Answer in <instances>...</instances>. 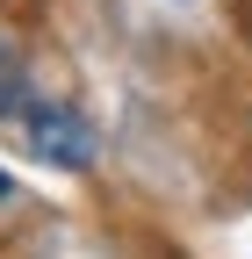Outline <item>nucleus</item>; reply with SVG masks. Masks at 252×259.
I'll list each match as a JSON object with an SVG mask.
<instances>
[{
  "label": "nucleus",
  "instance_id": "obj_1",
  "mask_svg": "<svg viewBox=\"0 0 252 259\" xmlns=\"http://www.w3.org/2000/svg\"><path fill=\"white\" fill-rule=\"evenodd\" d=\"M22 144H29V158H44L58 173H87L94 158H101V130H94L72 101H29Z\"/></svg>",
  "mask_w": 252,
  "mask_h": 259
},
{
  "label": "nucleus",
  "instance_id": "obj_2",
  "mask_svg": "<svg viewBox=\"0 0 252 259\" xmlns=\"http://www.w3.org/2000/svg\"><path fill=\"white\" fill-rule=\"evenodd\" d=\"M29 101H36V87H29V58L15 44H0V122H22Z\"/></svg>",
  "mask_w": 252,
  "mask_h": 259
},
{
  "label": "nucleus",
  "instance_id": "obj_3",
  "mask_svg": "<svg viewBox=\"0 0 252 259\" xmlns=\"http://www.w3.org/2000/svg\"><path fill=\"white\" fill-rule=\"evenodd\" d=\"M231 8H238V36L252 44V0H231Z\"/></svg>",
  "mask_w": 252,
  "mask_h": 259
},
{
  "label": "nucleus",
  "instance_id": "obj_4",
  "mask_svg": "<svg viewBox=\"0 0 252 259\" xmlns=\"http://www.w3.org/2000/svg\"><path fill=\"white\" fill-rule=\"evenodd\" d=\"M8 194H15V173H0V202H8Z\"/></svg>",
  "mask_w": 252,
  "mask_h": 259
},
{
  "label": "nucleus",
  "instance_id": "obj_5",
  "mask_svg": "<svg viewBox=\"0 0 252 259\" xmlns=\"http://www.w3.org/2000/svg\"><path fill=\"white\" fill-rule=\"evenodd\" d=\"M0 8H36V0H0Z\"/></svg>",
  "mask_w": 252,
  "mask_h": 259
}]
</instances>
